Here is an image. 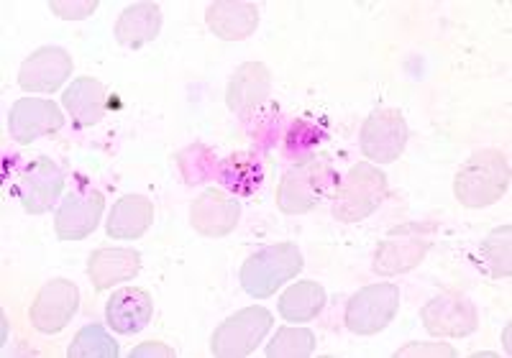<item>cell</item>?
Masks as SVG:
<instances>
[{
    "instance_id": "6da1fadb",
    "label": "cell",
    "mask_w": 512,
    "mask_h": 358,
    "mask_svg": "<svg viewBox=\"0 0 512 358\" xmlns=\"http://www.w3.org/2000/svg\"><path fill=\"white\" fill-rule=\"evenodd\" d=\"M510 190V159L497 149H482L456 172L454 195L464 208H489Z\"/></svg>"
},
{
    "instance_id": "7a4b0ae2",
    "label": "cell",
    "mask_w": 512,
    "mask_h": 358,
    "mask_svg": "<svg viewBox=\"0 0 512 358\" xmlns=\"http://www.w3.org/2000/svg\"><path fill=\"white\" fill-rule=\"evenodd\" d=\"M338 172L323 159H305L282 177L277 190V208L287 215H303L336 197Z\"/></svg>"
},
{
    "instance_id": "3957f363",
    "label": "cell",
    "mask_w": 512,
    "mask_h": 358,
    "mask_svg": "<svg viewBox=\"0 0 512 358\" xmlns=\"http://www.w3.org/2000/svg\"><path fill=\"white\" fill-rule=\"evenodd\" d=\"M303 269V254L295 243H274L256 251L241 266V287L254 300H267L285 282L295 279Z\"/></svg>"
},
{
    "instance_id": "277c9868",
    "label": "cell",
    "mask_w": 512,
    "mask_h": 358,
    "mask_svg": "<svg viewBox=\"0 0 512 358\" xmlns=\"http://www.w3.org/2000/svg\"><path fill=\"white\" fill-rule=\"evenodd\" d=\"M387 197V177L372 162H359L349 169L336 190L333 218L341 223H359L369 218Z\"/></svg>"
},
{
    "instance_id": "5b68a950",
    "label": "cell",
    "mask_w": 512,
    "mask_h": 358,
    "mask_svg": "<svg viewBox=\"0 0 512 358\" xmlns=\"http://www.w3.org/2000/svg\"><path fill=\"white\" fill-rule=\"evenodd\" d=\"M272 328V312L264 307H244L223 320L210 338V351L218 358H241L256 351Z\"/></svg>"
},
{
    "instance_id": "8992f818",
    "label": "cell",
    "mask_w": 512,
    "mask_h": 358,
    "mask_svg": "<svg viewBox=\"0 0 512 358\" xmlns=\"http://www.w3.org/2000/svg\"><path fill=\"white\" fill-rule=\"evenodd\" d=\"M433 231L436 226H428V223H405V226L395 228L379 243L377 256H374V272L382 277H395V274L415 269L431 249Z\"/></svg>"
},
{
    "instance_id": "52a82bcc",
    "label": "cell",
    "mask_w": 512,
    "mask_h": 358,
    "mask_svg": "<svg viewBox=\"0 0 512 358\" xmlns=\"http://www.w3.org/2000/svg\"><path fill=\"white\" fill-rule=\"evenodd\" d=\"M400 310V287L379 282L361 287L346 305V325L356 335H374L395 320Z\"/></svg>"
},
{
    "instance_id": "ba28073f",
    "label": "cell",
    "mask_w": 512,
    "mask_h": 358,
    "mask_svg": "<svg viewBox=\"0 0 512 358\" xmlns=\"http://www.w3.org/2000/svg\"><path fill=\"white\" fill-rule=\"evenodd\" d=\"M361 154L372 164H392L397 162L408 146V123L400 110L382 108L374 110L364 121L359 133Z\"/></svg>"
},
{
    "instance_id": "9c48e42d",
    "label": "cell",
    "mask_w": 512,
    "mask_h": 358,
    "mask_svg": "<svg viewBox=\"0 0 512 358\" xmlns=\"http://www.w3.org/2000/svg\"><path fill=\"white\" fill-rule=\"evenodd\" d=\"M64 192V172L47 159V156H36L26 162L13 182V195L21 200L26 213L41 215L52 210Z\"/></svg>"
},
{
    "instance_id": "30bf717a",
    "label": "cell",
    "mask_w": 512,
    "mask_h": 358,
    "mask_svg": "<svg viewBox=\"0 0 512 358\" xmlns=\"http://www.w3.org/2000/svg\"><path fill=\"white\" fill-rule=\"evenodd\" d=\"M425 330L436 338H464L472 335L479 325L477 307L461 292H441L420 310Z\"/></svg>"
},
{
    "instance_id": "8fae6325",
    "label": "cell",
    "mask_w": 512,
    "mask_h": 358,
    "mask_svg": "<svg viewBox=\"0 0 512 358\" xmlns=\"http://www.w3.org/2000/svg\"><path fill=\"white\" fill-rule=\"evenodd\" d=\"M80 310V289L70 279H52L39 289L34 305H31V325L39 333H62Z\"/></svg>"
},
{
    "instance_id": "7c38bea8",
    "label": "cell",
    "mask_w": 512,
    "mask_h": 358,
    "mask_svg": "<svg viewBox=\"0 0 512 358\" xmlns=\"http://www.w3.org/2000/svg\"><path fill=\"white\" fill-rule=\"evenodd\" d=\"M105 208V197L100 190L82 185L64 195L59 203L57 218H54V231L62 241H82L98 228L100 215Z\"/></svg>"
},
{
    "instance_id": "4fadbf2b",
    "label": "cell",
    "mask_w": 512,
    "mask_h": 358,
    "mask_svg": "<svg viewBox=\"0 0 512 358\" xmlns=\"http://www.w3.org/2000/svg\"><path fill=\"white\" fill-rule=\"evenodd\" d=\"M64 126V116L57 103L44 98H21L13 103L8 113V131L18 144H34L41 136L59 131Z\"/></svg>"
},
{
    "instance_id": "5bb4252c",
    "label": "cell",
    "mask_w": 512,
    "mask_h": 358,
    "mask_svg": "<svg viewBox=\"0 0 512 358\" xmlns=\"http://www.w3.org/2000/svg\"><path fill=\"white\" fill-rule=\"evenodd\" d=\"M72 75V57L62 47H41L24 59L18 85L26 93H54Z\"/></svg>"
},
{
    "instance_id": "9a60e30c",
    "label": "cell",
    "mask_w": 512,
    "mask_h": 358,
    "mask_svg": "<svg viewBox=\"0 0 512 358\" xmlns=\"http://www.w3.org/2000/svg\"><path fill=\"white\" fill-rule=\"evenodd\" d=\"M241 215V205L236 197L223 190L210 187L192 203L190 223L205 238H223L236 228Z\"/></svg>"
},
{
    "instance_id": "2e32d148",
    "label": "cell",
    "mask_w": 512,
    "mask_h": 358,
    "mask_svg": "<svg viewBox=\"0 0 512 358\" xmlns=\"http://www.w3.org/2000/svg\"><path fill=\"white\" fill-rule=\"evenodd\" d=\"M152 312L154 302L146 289L123 287L113 292V297L105 305V323L111 325L116 333L134 335L149 325Z\"/></svg>"
},
{
    "instance_id": "e0dca14e",
    "label": "cell",
    "mask_w": 512,
    "mask_h": 358,
    "mask_svg": "<svg viewBox=\"0 0 512 358\" xmlns=\"http://www.w3.org/2000/svg\"><path fill=\"white\" fill-rule=\"evenodd\" d=\"M141 272V254L134 249H98L90 254L88 274L98 292L131 282Z\"/></svg>"
},
{
    "instance_id": "ac0fdd59",
    "label": "cell",
    "mask_w": 512,
    "mask_h": 358,
    "mask_svg": "<svg viewBox=\"0 0 512 358\" xmlns=\"http://www.w3.org/2000/svg\"><path fill=\"white\" fill-rule=\"evenodd\" d=\"M154 223V205L144 195H123L116 200L111 215H108V236L116 241H134L141 238Z\"/></svg>"
},
{
    "instance_id": "d6986e66",
    "label": "cell",
    "mask_w": 512,
    "mask_h": 358,
    "mask_svg": "<svg viewBox=\"0 0 512 358\" xmlns=\"http://www.w3.org/2000/svg\"><path fill=\"white\" fill-rule=\"evenodd\" d=\"M62 105L70 110L72 121L77 128L98 126L105 118V87L93 77H77L72 85L64 90Z\"/></svg>"
},
{
    "instance_id": "ffe728a7",
    "label": "cell",
    "mask_w": 512,
    "mask_h": 358,
    "mask_svg": "<svg viewBox=\"0 0 512 358\" xmlns=\"http://www.w3.org/2000/svg\"><path fill=\"white\" fill-rule=\"evenodd\" d=\"M205 21L223 41H244L259 26V11L254 3H213L205 13Z\"/></svg>"
},
{
    "instance_id": "44dd1931",
    "label": "cell",
    "mask_w": 512,
    "mask_h": 358,
    "mask_svg": "<svg viewBox=\"0 0 512 358\" xmlns=\"http://www.w3.org/2000/svg\"><path fill=\"white\" fill-rule=\"evenodd\" d=\"M162 31V11L157 3H136L128 6L116 21L118 44L128 49H139L154 41Z\"/></svg>"
},
{
    "instance_id": "7402d4cb",
    "label": "cell",
    "mask_w": 512,
    "mask_h": 358,
    "mask_svg": "<svg viewBox=\"0 0 512 358\" xmlns=\"http://www.w3.org/2000/svg\"><path fill=\"white\" fill-rule=\"evenodd\" d=\"M269 85H272L269 70L262 62L241 64L228 82V108L236 110V113H246L249 108L269 98Z\"/></svg>"
},
{
    "instance_id": "603a6c76",
    "label": "cell",
    "mask_w": 512,
    "mask_h": 358,
    "mask_svg": "<svg viewBox=\"0 0 512 358\" xmlns=\"http://www.w3.org/2000/svg\"><path fill=\"white\" fill-rule=\"evenodd\" d=\"M326 289L318 282H297L280 297V315L287 323H308L326 307Z\"/></svg>"
},
{
    "instance_id": "cb8c5ba5",
    "label": "cell",
    "mask_w": 512,
    "mask_h": 358,
    "mask_svg": "<svg viewBox=\"0 0 512 358\" xmlns=\"http://www.w3.org/2000/svg\"><path fill=\"white\" fill-rule=\"evenodd\" d=\"M510 226L495 228V231L489 233L487 238L479 246V266L487 269V274L492 279H502L510 277L512 274V264H510Z\"/></svg>"
},
{
    "instance_id": "d4e9b609",
    "label": "cell",
    "mask_w": 512,
    "mask_h": 358,
    "mask_svg": "<svg viewBox=\"0 0 512 358\" xmlns=\"http://www.w3.org/2000/svg\"><path fill=\"white\" fill-rule=\"evenodd\" d=\"M118 343L103 325H85L67 348L70 358H118Z\"/></svg>"
},
{
    "instance_id": "484cf974",
    "label": "cell",
    "mask_w": 512,
    "mask_h": 358,
    "mask_svg": "<svg viewBox=\"0 0 512 358\" xmlns=\"http://www.w3.org/2000/svg\"><path fill=\"white\" fill-rule=\"evenodd\" d=\"M315 351V335L308 328H280L267 346L269 358H308Z\"/></svg>"
},
{
    "instance_id": "4316f807",
    "label": "cell",
    "mask_w": 512,
    "mask_h": 358,
    "mask_svg": "<svg viewBox=\"0 0 512 358\" xmlns=\"http://www.w3.org/2000/svg\"><path fill=\"white\" fill-rule=\"evenodd\" d=\"M49 8L54 16L64 21H82L98 11V0H57V3H49Z\"/></svg>"
},
{
    "instance_id": "83f0119b",
    "label": "cell",
    "mask_w": 512,
    "mask_h": 358,
    "mask_svg": "<svg viewBox=\"0 0 512 358\" xmlns=\"http://www.w3.org/2000/svg\"><path fill=\"white\" fill-rule=\"evenodd\" d=\"M397 358H410V356H446V358H456V348H451L448 343H410V346L400 348L395 353Z\"/></svg>"
},
{
    "instance_id": "f1b7e54d",
    "label": "cell",
    "mask_w": 512,
    "mask_h": 358,
    "mask_svg": "<svg viewBox=\"0 0 512 358\" xmlns=\"http://www.w3.org/2000/svg\"><path fill=\"white\" fill-rule=\"evenodd\" d=\"M144 356H162V358H175V351L167 346H162V343L157 341H146L141 343V346H136L134 351H131V358H144Z\"/></svg>"
}]
</instances>
